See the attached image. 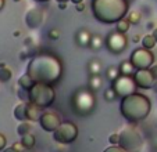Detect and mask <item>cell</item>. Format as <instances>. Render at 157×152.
I'll return each instance as SVG.
<instances>
[{
	"label": "cell",
	"mask_w": 157,
	"mask_h": 152,
	"mask_svg": "<svg viewBox=\"0 0 157 152\" xmlns=\"http://www.w3.org/2000/svg\"><path fill=\"white\" fill-rule=\"evenodd\" d=\"M25 73H28L35 83H46L53 86L63 75V64L54 54L39 53L31 58Z\"/></svg>",
	"instance_id": "obj_1"
},
{
	"label": "cell",
	"mask_w": 157,
	"mask_h": 152,
	"mask_svg": "<svg viewBox=\"0 0 157 152\" xmlns=\"http://www.w3.org/2000/svg\"><path fill=\"white\" fill-rule=\"evenodd\" d=\"M128 0H92V14L101 24H117L128 14Z\"/></svg>",
	"instance_id": "obj_2"
},
{
	"label": "cell",
	"mask_w": 157,
	"mask_h": 152,
	"mask_svg": "<svg viewBox=\"0 0 157 152\" xmlns=\"http://www.w3.org/2000/svg\"><path fill=\"white\" fill-rule=\"evenodd\" d=\"M150 109L151 103L149 97L140 93H133L125 98H121L120 103V114L131 125L145 120L150 114Z\"/></svg>",
	"instance_id": "obj_3"
},
{
	"label": "cell",
	"mask_w": 157,
	"mask_h": 152,
	"mask_svg": "<svg viewBox=\"0 0 157 152\" xmlns=\"http://www.w3.org/2000/svg\"><path fill=\"white\" fill-rule=\"evenodd\" d=\"M72 111L78 116H88L96 108V98L89 87H79L75 90L71 98Z\"/></svg>",
	"instance_id": "obj_4"
},
{
	"label": "cell",
	"mask_w": 157,
	"mask_h": 152,
	"mask_svg": "<svg viewBox=\"0 0 157 152\" xmlns=\"http://www.w3.org/2000/svg\"><path fill=\"white\" fill-rule=\"evenodd\" d=\"M28 93H29L28 101L38 105L42 109L49 108L56 100V91H54L53 86L46 85V83H35V86Z\"/></svg>",
	"instance_id": "obj_5"
},
{
	"label": "cell",
	"mask_w": 157,
	"mask_h": 152,
	"mask_svg": "<svg viewBox=\"0 0 157 152\" xmlns=\"http://www.w3.org/2000/svg\"><path fill=\"white\" fill-rule=\"evenodd\" d=\"M118 145L122 149H125L127 152H136L142 148L143 145V138L139 134L138 130H135L133 127H125L122 129V132L120 133V143Z\"/></svg>",
	"instance_id": "obj_6"
},
{
	"label": "cell",
	"mask_w": 157,
	"mask_h": 152,
	"mask_svg": "<svg viewBox=\"0 0 157 152\" xmlns=\"http://www.w3.org/2000/svg\"><path fill=\"white\" fill-rule=\"evenodd\" d=\"M78 127L72 122H63L60 127L53 133L54 143L61 144V145H68L72 144L78 138Z\"/></svg>",
	"instance_id": "obj_7"
},
{
	"label": "cell",
	"mask_w": 157,
	"mask_h": 152,
	"mask_svg": "<svg viewBox=\"0 0 157 152\" xmlns=\"http://www.w3.org/2000/svg\"><path fill=\"white\" fill-rule=\"evenodd\" d=\"M129 61L132 62L135 69H149L151 65H154V56L151 53V50L139 47L131 53Z\"/></svg>",
	"instance_id": "obj_8"
},
{
	"label": "cell",
	"mask_w": 157,
	"mask_h": 152,
	"mask_svg": "<svg viewBox=\"0 0 157 152\" xmlns=\"http://www.w3.org/2000/svg\"><path fill=\"white\" fill-rule=\"evenodd\" d=\"M104 44H106L107 50H109L111 54L120 56V54H122L125 50H127L128 39L124 33H120V32H117V31H114V32L107 35Z\"/></svg>",
	"instance_id": "obj_9"
},
{
	"label": "cell",
	"mask_w": 157,
	"mask_h": 152,
	"mask_svg": "<svg viewBox=\"0 0 157 152\" xmlns=\"http://www.w3.org/2000/svg\"><path fill=\"white\" fill-rule=\"evenodd\" d=\"M111 87L116 90L118 98H125V97L131 96V94L136 93L138 89L132 76H124V75H121L117 80H114L111 83Z\"/></svg>",
	"instance_id": "obj_10"
},
{
	"label": "cell",
	"mask_w": 157,
	"mask_h": 152,
	"mask_svg": "<svg viewBox=\"0 0 157 152\" xmlns=\"http://www.w3.org/2000/svg\"><path fill=\"white\" fill-rule=\"evenodd\" d=\"M63 123L61 118H60L59 114L52 111H44L43 114L39 118V125L40 127L48 133H54L57 129L60 127V125Z\"/></svg>",
	"instance_id": "obj_11"
},
{
	"label": "cell",
	"mask_w": 157,
	"mask_h": 152,
	"mask_svg": "<svg viewBox=\"0 0 157 152\" xmlns=\"http://www.w3.org/2000/svg\"><path fill=\"white\" fill-rule=\"evenodd\" d=\"M132 78L136 83L138 89L149 90V89H153L156 85V79L153 78V75L149 69H136V72L133 73Z\"/></svg>",
	"instance_id": "obj_12"
},
{
	"label": "cell",
	"mask_w": 157,
	"mask_h": 152,
	"mask_svg": "<svg viewBox=\"0 0 157 152\" xmlns=\"http://www.w3.org/2000/svg\"><path fill=\"white\" fill-rule=\"evenodd\" d=\"M44 20V13L38 7H33V9H29L25 14V24L29 29H38L43 24Z\"/></svg>",
	"instance_id": "obj_13"
},
{
	"label": "cell",
	"mask_w": 157,
	"mask_h": 152,
	"mask_svg": "<svg viewBox=\"0 0 157 152\" xmlns=\"http://www.w3.org/2000/svg\"><path fill=\"white\" fill-rule=\"evenodd\" d=\"M92 36L93 35L90 33L89 29H86V28H81V29H78L77 33H75V43H77L79 47H89Z\"/></svg>",
	"instance_id": "obj_14"
},
{
	"label": "cell",
	"mask_w": 157,
	"mask_h": 152,
	"mask_svg": "<svg viewBox=\"0 0 157 152\" xmlns=\"http://www.w3.org/2000/svg\"><path fill=\"white\" fill-rule=\"evenodd\" d=\"M40 109L42 108H39L38 105H35V104L28 101L27 103V120L28 122H35V120L39 122V118L43 114V112H40Z\"/></svg>",
	"instance_id": "obj_15"
},
{
	"label": "cell",
	"mask_w": 157,
	"mask_h": 152,
	"mask_svg": "<svg viewBox=\"0 0 157 152\" xmlns=\"http://www.w3.org/2000/svg\"><path fill=\"white\" fill-rule=\"evenodd\" d=\"M118 69H120V73L124 76H133V73L136 72L135 67L132 65V62L129 60H124L118 64Z\"/></svg>",
	"instance_id": "obj_16"
},
{
	"label": "cell",
	"mask_w": 157,
	"mask_h": 152,
	"mask_svg": "<svg viewBox=\"0 0 157 152\" xmlns=\"http://www.w3.org/2000/svg\"><path fill=\"white\" fill-rule=\"evenodd\" d=\"M17 83H18V87H20V89H24V90H27V91H29L31 89L35 86V80H33L32 78L28 75V73L21 75Z\"/></svg>",
	"instance_id": "obj_17"
},
{
	"label": "cell",
	"mask_w": 157,
	"mask_h": 152,
	"mask_svg": "<svg viewBox=\"0 0 157 152\" xmlns=\"http://www.w3.org/2000/svg\"><path fill=\"white\" fill-rule=\"evenodd\" d=\"M14 118L21 122H27V103H20L14 108Z\"/></svg>",
	"instance_id": "obj_18"
},
{
	"label": "cell",
	"mask_w": 157,
	"mask_h": 152,
	"mask_svg": "<svg viewBox=\"0 0 157 152\" xmlns=\"http://www.w3.org/2000/svg\"><path fill=\"white\" fill-rule=\"evenodd\" d=\"M101 68H103V62L98 58H92L88 61V72L90 75H100Z\"/></svg>",
	"instance_id": "obj_19"
},
{
	"label": "cell",
	"mask_w": 157,
	"mask_h": 152,
	"mask_svg": "<svg viewBox=\"0 0 157 152\" xmlns=\"http://www.w3.org/2000/svg\"><path fill=\"white\" fill-rule=\"evenodd\" d=\"M89 89L95 93V91H98L99 89L103 86V79H101L100 75H90V78H89V83H88Z\"/></svg>",
	"instance_id": "obj_20"
},
{
	"label": "cell",
	"mask_w": 157,
	"mask_h": 152,
	"mask_svg": "<svg viewBox=\"0 0 157 152\" xmlns=\"http://www.w3.org/2000/svg\"><path fill=\"white\" fill-rule=\"evenodd\" d=\"M20 143L22 144V147H24L25 149H32L33 147H35V144H36V138H35V136H33L32 133H28V134H25V136L21 137Z\"/></svg>",
	"instance_id": "obj_21"
},
{
	"label": "cell",
	"mask_w": 157,
	"mask_h": 152,
	"mask_svg": "<svg viewBox=\"0 0 157 152\" xmlns=\"http://www.w3.org/2000/svg\"><path fill=\"white\" fill-rule=\"evenodd\" d=\"M121 76V73H120V69H118V67H109L106 69V78H107V80H110V82L113 83L114 80H117Z\"/></svg>",
	"instance_id": "obj_22"
},
{
	"label": "cell",
	"mask_w": 157,
	"mask_h": 152,
	"mask_svg": "<svg viewBox=\"0 0 157 152\" xmlns=\"http://www.w3.org/2000/svg\"><path fill=\"white\" fill-rule=\"evenodd\" d=\"M31 132H32V123L28 122V120L27 122H21L17 127V133L20 137H22V136L28 134V133H31Z\"/></svg>",
	"instance_id": "obj_23"
},
{
	"label": "cell",
	"mask_w": 157,
	"mask_h": 152,
	"mask_svg": "<svg viewBox=\"0 0 157 152\" xmlns=\"http://www.w3.org/2000/svg\"><path fill=\"white\" fill-rule=\"evenodd\" d=\"M156 43H157V42L154 40V38L151 36V33H150V35H145L142 38V40H140L142 47H145V49H147V50L154 49V47H156Z\"/></svg>",
	"instance_id": "obj_24"
},
{
	"label": "cell",
	"mask_w": 157,
	"mask_h": 152,
	"mask_svg": "<svg viewBox=\"0 0 157 152\" xmlns=\"http://www.w3.org/2000/svg\"><path fill=\"white\" fill-rule=\"evenodd\" d=\"M103 44H104V40H103V38H101L100 35H93L92 36V39H90V44H89V49H92V50H99V49H101L103 47Z\"/></svg>",
	"instance_id": "obj_25"
},
{
	"label": "cell",
	"mask_w": 157,
	"mask_h": 152,
	"mask_svg": "<svg viewBox=\"0 0 157 152\" xmlns=\"http://www.w3.org/2000/svg\"><path fill=\"white\" fill-rule=\"evenodd\" d=\"M128 21H129L131 25H138V24L142 21V13L138 11V10H132L131 13H128Z\"/></svg>",
	"instance_id": "obj_26"
},
{
	"label": "cell",
	"mask_w": 157,
	"mask_h": 152,
	"mask_svg": "<svg viewBox=\"0 0 157 152\" xmlns=\"http://www.w3.org/2000/svg\"><path fill=\"white\" fill-rule=\"evenodd\" d=\"M13 78V71L9 67L0 68V83H6L9 80H11Z\"/></svg>",
	"instance_id": "obj_27"
},
{
	"label": "cell",
	"mask_w": 157,
	"mask_h": 152,
	"mask_svg": "<svg viewBox=\"0 0 157 152\" xmlns=\"http://www.w3.org/2000/svg\"><path fill=\"white\" fill-rule=\"evenodd\" d=\"M36 54V49L33 46H25L24 50H21V53H20V60H25L28 58V57H35Z\"/></svg>",
	"instance_id": "obj_28"
},
{
	"label": "cell",
	"mask_w": 157,
	"mask_h": 152,
	"mask_svg": "<svg viewBox=\"0 0 157 152\" xmlns=\"http://www.w3.org/2000/svg\"><path fill=\"white\" fill-rule=\"evenodd\" d=\"M129 28H131V24H129V21L128 20H121V21H118V22L116 24V31L117 32H120V33H127L128 31H129Z\"/></svg>",
	"instance_id": "obj_29"
},
{
	"label": "cell",
	"mask_w": 157,
	"mask_h": 152,
	"mask_svg": "<svg viewBox=\"0 0 157 152\" xmlns=\"http://www.w3.org/2000/svg\"><path fill=\"white\" fill-rule=\"evenodd\" d=\"M103 97H104V100H106V101H109V103H111V101H114L116 98H118V96H117L116 90H114L113 87L106 89V90H104Z\"/></svg>",
	"instance_id": "obj_30"
},
{
	"label": "cell",
	"mask_w": 157,
	"mask_h": 152,
	"mask_svg": "<svg viewBox=\"0 0 157 152\" xmlns=\"http://www.w3.org/2000/svg\"><path fill=\"white\" fill-rule=\"evenodd\" d=\"M60 36H61V32H60L59 28H52L48 32V38L50 40H57V39H60Z\"/></svg>",
	"instance_id": "obj_31"
},
{
	"label": "cell",
	"mask_w": 157,
	"mask_h": 152,
	"mask_svg": "<svg viewBox=\"0 0 157 152\" xmlns=\"http://www.w3.org/2000/svg\"><path fill=\"white\" fill-rule=\"evenodd\" d=\"M109 143L111 144V145H118L120 143V133H114V134H111L109 137Z\"/></svg>",
	"instance_id": "obj_32"
},
{
	"label": "cell",
	"mask_w": 157,
	"mask_h": 152,
	"mask_svg": "<svg viewBox=\"0 0 157 152\" xmlns=\"http://www.w3.org/2000/svg\"><path fill=\"white\" fill-rule=\"evenodd\" d=\"M103 152H127V151L122 149L120 145H110L109 148H106Z\"/></svg>",
	"instance_id": "obj_33"
},
{
	"label": "cell",
	"mask_w": 157,
	"mask_h": 152,
	"mask_svg": "<svg viewBox=\"0 0 157 152\" xmlns=\"http://www.w3.org/2000/svg\"><path fill=\"white\" fill-rule=\"evenodd\" d=\"M17 94H18V97H20L21 100H28L29 98V93H28L27 90H24V89H20Z\"/></svg>",
	"instance_id": "obj_34"
},
{
	"label": "cell",
	"mask_w": 157,
	"mask_h": 152,
	"mask_svg": "<svg viewBox=\"0 0 157 152\" xmlns=\"http://www.w3.org/2000/svg\"><path fill=\"white\" fill-rule=\"evenodd\" d=\"M6 145H7L6 137H4V134H2V133H0V151H3V149L6 148Z\"/></svg>",
	"instance_id": "obj_35"
},
{
	"label": "cell",
	"mask_w": 157,
	"mask_h": 152,
	"mask_svg": "<svg viewBox=\"0 0 157 152\" xmlns=\"http://www.w3.org/2000/svg\"><path fill=\"white\" fill-rule=\"evenodd\" d=\"M149 71L151 72V75H153V78L157 80V65H151L150 68H149Z\"/></svg>",
	"instance_id": "obj_36"
},
{
	"label": "cell",
	"mask_w": 157,
	"mask_h": 152,
	"mask_svg": "<svg viewBox=\"0 0 157 152\" xmlns=\"http://www.w3.org/2000/svg\"><path fill=\"white\" fill-rule=\"evenodd\" d=\"M75 10H77L78 13H82L83 10H85V4H83V2H82V3L75 4Z\"/></svg>",
	"instance_id": "obj_37"
},
{
	"label": "cell",
	"mask_w": 157,
	"mask_h": 152,
	"mask_svg": "<svg viewBox=\"0 0 157 152\" xmlns=\"http://www.w3.org/2000/svg\"><path fill=\"white\" fill-rule=\"evenodd\" d=\"M13 147H14V148L17 149V151H20V152H24V149H25L24 147H22V144H21V143H15Z\"/></svg>",
	"instance_id": "obj_38"
},
{
	"label": "cell",
	"mask_w": 157,
	"mask_h": 152,
	"mask_svg": "<svg viewBox=\"0 0 157 152\" xmlns=\"http://www.w3.org/2000/svg\"><path fill=\"white\" fill-rule=\"evenodd\" d=\"M146 28H147L149 31H154V29H156V25H154L153 21H149L147 25H146Z\"/></svg>",
	"instance_id": "obj_39"
},
{
	"label": "cell",
	"mask_w": 157,
	"mask_h": 152,
	"mask_svg": "<svg viewBox=\"0 0 157 152\" xmlns=\"http://www.w3.org/2000/svg\"><path fill=\"white\" fill-rule=\"evenodd\" d=\"M3 152H20V151H17L14 147H9V148H4Z\"/></svg>",
	"instance_id": "obj_40"
},
{
	"label": "cell",
	"mask_w": 157,
	"mask_h": 152,
	"mask_svg": "<svg viewBox=\"0 0 157 152\" xmlns=\"http://www.w3.org/2000/svg\"><path fill=\"white\" fill-rule=\"evenodd\" d=\"M25 46H33L32 39H31V38H27V39H25Z\"/></svg>",
	"instance_id": "obj_41"
},
{
	"label": "cell",
	"mask_w": 157,
	"mask_h": 152,
	"mask_svg": "<svg viewBox=\"0 0 157 152\" xmlns=\"http://www.w3.org/2000/svg\"><path fill=\"white\" fill-rule=\"evenodd\" d=\"M140 40H142V38H140L139 35H135L132 38V42H135V43H138V42H140Z\"/></svg>",
	"instance_id": "obj_42"
},
{
	"label": "cell",
	"mask_w": 157,
	"mask_h": 152,
	"mask_svg": "<svg viewBox=\"0 0 157 152\" xmlns=\"http://www.w3.org/2000/svg\"><path fill=\"white\" fill-rule=\"evenodd\" d=\"M59 9L60 10H65L67 9V3H59Z\"/></svg>",
	"instance_id": "obj_43"
},
{
	"label": "cell",
	"mask_w": 157,
	"mask_h": 152,
	"mask_svg": "<svg viewBox=\"0 0 157 152\" xmlns=\"http://www.w3.org/2000/svg\"><path fill=\"white\" fill-rule=\"evenodd\" d=\"M4 6H6V0H0V11L4 9Z\"/></svg>",
	"instance_id": "obj_44"
},
{
	"label": "cell",
	"mask_w": 157,
	"mask_h": 152,
	"mask_svg": "<svg viewBox=\"0 0 157 152\" xmlns=\"http://www.w3.org/2000/svg\"><path fill=\"white\" fill-rule=\"evenodd\" d=\"M151 36H153V38H154V40L157 42V28H156V29H154V31H151Z\"/></svg>",
	"instance_id": "obj_45"
},
{
	"label": "cell",
	"mask_w": 157,
	"mask_h": 152,
	"mask_svg": "<svg viewBox=\"0 0 157 152\" xmlns=\"http://www.w3.org/2000/svg\"><path fill=\"white\" fill-rule=\"evenodd\" d=\"M33 2H36V3H49L50 0H33Z\"/></svg>",
	"instance_id": "obj_46"
},
{
	"label": "cell",
	"mask_w": 157,
	"mask_h": 152,
	"mask_svg": "<svg viewBox=\"0 0 157 152\" xmlns=\"http://www.w3.org/2000/svg\"><path fill=\"white\" fill-rule=\"evenodd\" d=\"M71 3H74V4H78V3H82L83 0H70Z\"/></svg>",
	"instance_id": "obj_47"
},
{
	"label": "cell",
	"mask_w": 157,
	"mask_h": 152,
	"mask_svg": "<svg viewBox=\"0 0 157 152\" xmlns=\"http://www.w3.org/2000/svg\"><path fill=\"white\" fill-rule=\"evenodd\" d=\"M50 152H63V151H61V149H56V148L53 147V148L50 149Z\"/></svg>",
	"instance_id": "obj_48"
},
{
	"label": "cell",
	"mask_w": 157,
	"mask_h": 152,
	"mask_svg": "<svg viewBox=\"0 0 157 152\" xmlns=\"http://www.w3.org/2000/svg\"><path fill=\"white\" fill-rule=\"evenodd\" d=\"M57 3H68L70 0H56Z\"/></svg>",
	"instance_id": "obj_49"
},
{
	"label": "cell",
	"mask_w": 157,
	"mask_h": 152,
	"mask_svg": "<svg viewBox=\"0 0 157 152\" xmlns=\"http://www.w3.org/2000/svg\"><path fill=\"white\" fill-rule=\"evenodd\" d=\"M14 36H15V38H17V36H20V31H15V32H14Z\"/></svg>",
	"instance_id": "obj_50"
},
{
	"label": "cell",
	"mask_w": 157,
	"mask_h": 152,
	"mask_svg": "<svg viewBox=\"0 0 157 152\" xmlns=\"http://www.w3.org/2000/svg\"><path fill=\"white\" fill-rule=\"evenodd\" d=\"M3 67H7L6 62H0V68H3Z\"/></svg>",
	"instance_id": "obj_51"
},
{
	"label": "cell",
	"mask_w": 157,
	"mask_h": 152,
	"mask_svg": "<svg viewBox=\"0 0 157 152\" xmlns=\"http://www.w3.org/2000/svg\"><path fill=\"white\" fill-rule=\"evenodd\" d=\"M14 2H21V0H14Z\"/></svg>",
	"instance_id": "obj_52"
}]
</instances>
